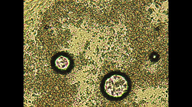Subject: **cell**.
Instances as JSON below:
<instances>
[{
  "label": "cell",
  "instance_id": "obj_1",
  "mask_svg": "<svg viewBox=\"0 0 192 107\" xmlns=\"http://www.w3.org/2000/svg\"><path fill=\"white\" fill-rule=\"evenodd\" d=\"M56 64L59 69H65L68 65V61L65 57L61 56L56 60Z\"/></svg>",
  "mask_w": 192,
  "mask_h": 107
}]
</instances>
